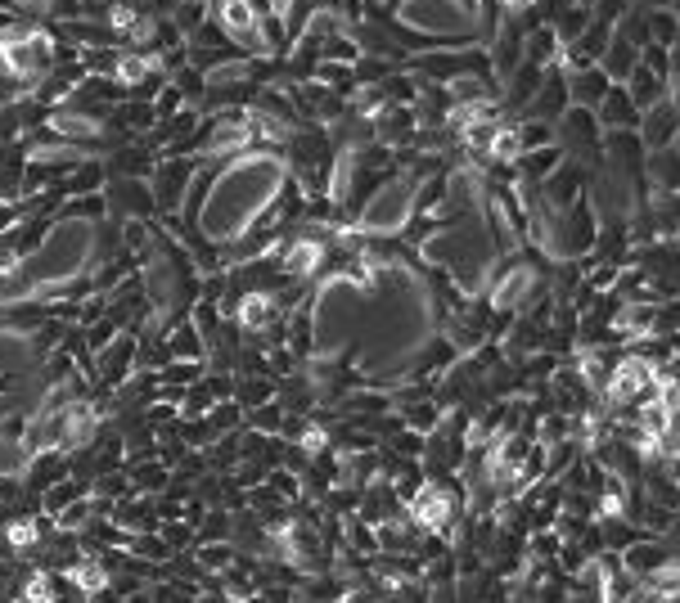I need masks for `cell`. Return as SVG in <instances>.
<instances>
[{
	"label": "cell",
	"mask_w": 680,
	"mask_h": 603,
	"mask_svg": "<svg viewBox=\"0 0 680 603\" xmlns=\"http://www.w3.org/2000/svg\"><path fill=\"white\" fill-rule=\"evenodd\" d=\"M653 369L644 365V360H622V365L613 369V378H608V401L613 405H644L653 396Z\"/></svg>",
	"instance_id": "obj_1"
},
{
	"label": "cell",
	"mask_w": 680,
	"mask_h": 603,
	"mask_svg": "<svg viewBox=\"0 0 680 603\" xmlns=\"http://www.w3.org/2000/svg\"><path fill=\"white\" fill-rule=\"evenodd\" d=\"M410 518H415V527L424 531H451L455 522V500L446 486H419L415 495H410Z\"/></svg>",
	"instance_id": "obj_2"
},
{
	"label": "cell",
	"mask_w": 680,
	"mask_h": 603,
	"mask_svg": "<svg viewBox=\"0 0 680 603\" xmlns=\"http://www.w3.org/2000/svg\"><path fill=\"white\" fill-rule=\"evenodd\" d=\"M167 351H172V360H208V342L194 329L190 315L172 320V329H167Z\"/></svg>",
	"instance_id": "obj_3"
},
{
	"label": "cell",
	"mask_w": 680,
	"mask_h": 603,
	"mask_svg": "<svg viewBox=\"0 0 680 603\" xmlns=\"http://www.w3.org/2000/svg\"><path fill=\"white\" fill-rule=\"evenodd\" d=\"M5 545L14 549V554H28V549L41 545V522L37 518H14L5 522Z\"/></svg>",
	"instance_id": "obj_4"
},
{
	"label": "cell",
	"mask_w": 680,
	"mask_h": 603,
	"mask_svg": "<svg viewBox=\"0 0 680 603\" xmlns=\"http://www.w3.org/2000/svg\"><path fill=\"white\" fill-rule=\"evenodd\" d=\"M55 599H59V581L50 572H28L23 576L19 603H55Z\"/></svg>",
	"instance_id": "obj_5"
},
{
	"label": "cell",
	"mask_w": 680,
	"mask_h": 603,
	"mask_svg": "<svg viewBox=\"0 0 680 603\" xmlns=\"http://www.w3.org/2000/svg\"><path fill=\"white\" fill-rule=\"evenodd\" d=\"M383 194H388V198H383V203H388L392 207V216H397V221H401V216H406V207H410V198H406V185H388V189H383ZM365 221H370V225H365V230H388V225L392 221H383V216H379V207H370V212H365Z\"/></svg>",
	"instance_id": "obj_6"
},
{
	"label": "cell",
	"mask_w": 680,
	"mask_h": 603,
	"mask_svg": "<svg viewBox=\"0 0 680 603\" xmlns=\"http://www.w3.org/2000/svg\"><path fill=\"white\" fill-rule=\"evenodd\" d=\"M158 603H199V585L194 581H167V585H154Z\"/></svg>",
	"instance_id": "obj_7"
},
{
	"label": "cell",
	"mask_w": 680,
	"mask_h": 603,
	"mask_svg": "<svg viewBox=\"0 0 680 603\" xmlns=\"http://www.w3.org/2000/svg\"><path fill=\"white\" fill-rule=\"evenodd\" d=\"M604 603H644V590L635 581H608L604 585Z\"/></svg>",
	"instance_id": "obj_8"
},
{
	"label": "cell",
	"mask_w": 680,
	"mask_h": 603,
	"mask_svg": "<svg viewBox=\"0 0 680 603\" xmlns=\"http://www.w3.org/2000/svg\"><path fill=\"white\" fill-rule=\"evenodd\" d=\"M163 540L172 545V554H176L181 545H190V540H194V522H167V527H163Z\"/></svg>",
	"instance_id": "obj_9"
},
{
	"label": "cell",
	"mask_w": 680,
	"mask_h": 603,
	"mask_svg": "<svg viewBox=\"0 0 680 603\" xmlns=\"http://www.w3.org/2000/svg\"><path fill=\"white\" fill-rule=\"evenodd\" d=\"M658 603H680V581L662 585V590H658Z\"/></svg>",
	"instance_id": "obj_10"
}]
</instances>
